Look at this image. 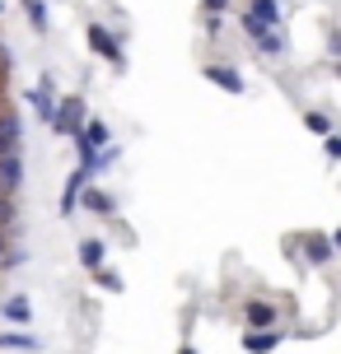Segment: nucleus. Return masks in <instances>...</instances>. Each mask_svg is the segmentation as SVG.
<instances>
[{
  "mask_svg": "<svg viewBox=\"0 0 341 354\" xmlns=\"http://www.w3.org/2000/svg\"><path fill=\"white\" fill-rule=\"evenodd\" d=\"M85 126H89L85 98H80V93H66V98H61V107H56L52 131H56V136H66V140H75V136H85Z\"/></svg>",
  "mask_w": 341,
  "mask_h": 354,
  "instance_id": "nucleus-1",
  "label": "nucleus"
},
{
  "mask_svg": "<svg viewBox=\"0 0 341 354\" xmlns=\"http://www.w3.org/2000/svg\"><path fill=\"white\" fill-rule=\"evenodd\" d=\"M85 37H89V52H94V56H103L108 66H126V52H122V42L112 37V28H103V24H89V28H85Z\"/></svg>",
  "mask_w": 341,
  "mask_h": 354,
  "instance_id": "nucleus-2",
  "label": "nucleus"
},
{
  "mask_svg": "<svg viewBox=\"0 0 341 354\" xmlns=\"http://www.w3.org/2000/svg\"><path fill=\"white\" fill-rule=\"evenodd\" d=\"M243 322H248V331H276L281 313H276V303H267V299H248V308H243Z\"/></svg>",
  "mask_w": 341,
  "mask_h": 354,
  "instance_id": "nucleus-3",
  "label": "nucleus"
},
{
  "mask_svg": "<svg viewBox=\"0 0 341 354\" xmlns=\"http://www.w3.org/2000/svg\"><path fill=\"white\" fill-rule=\"evenodd\" d=\"M19 140H24L19 112L15 107H0V159H5V154H19Z\"/></svg>",
  "mask_w": 341,
  "mask_h": 354,
  "instance_id": "nucleus-4",
  "label": "nucleus"
},
{
  "mask_svg": "<svg viewBox=\"0 0 341 354\" xmlns=\"http://www.w3.org/2000/svg\"><path fill=\"white\" fill-rule=\"evenodd\" d=\"M299 248H304V261L308 266H327L332 257H337V243H332L327 233H304V238H299Z\"/></svg>",
  "mask_w": 341,
  "mask_h": 354,
  "instance_id": "nucleus-5",
  "label": "nucleus"
},
{
  "mask_svg": "<svg viewBox=\"0 0 341 354\" xmlns=\"http://www.w3.org/2000/svg\"><path fill=\"white\" fill-rule=\"evenodd\" d=\"M201 75H206V80H211L216 88H225V93H234V98H238V93L248 88V80H243V75L234 71V66H206Z\"/></svg>",
  "mask_w": 341,
  "mask_h": 354,
  "instance_id": "nucleus-6",
  "label": "nucleus"
},
{
  "mask_svg": "<svg viewBox=\"0 0 341 354\" xmlns=\"http://www.w3.org/2000/svg\"><path fill=\"white\" fill-rule=\"evenodd\" d=\"M89 168H75L71 177H66V192H61V214H75V205H80V196H85V187H89Z\"/></svg>",
  "mask_w": 341,
  "mask_h": 354,
  "instance_id": "nucleus-7",
  "label": "nucleus"
},
{
  "mask_svg": "<svg viewBox=\"0 0 341 354\" xmlns=\"http://www.w3.org/2000/svg\"><path fill=\"white\" fill-rule=\"evenodd\" d=\"M19 187H24V159L5 154L0 159V196H19Z\"/></svg>",
  "mask_w": 341,
  "mask_h": 354,
  "instance_id": "nucleus-8",
  "label": "nucleus"
},
{
  "mask_svg": "<svg viewBox=\"0 0 341 354\" xmlns=\"http://www.w3.org/2000/svg\"><path fill=\"white\" fill-rule=\"evenodd\" d=\"M28 103H33V112L42 117V122H56V107H61V98H52V88H47V84L28 88Z\"/></svg>",
  "mask_w": 341,
  "mask_h": 354,
  "instance_id": "nucleus-9",
  "label": "nucleus"
},
{
  "mask_svg": "<svg viewBox=\"0 0 341 354\" xmlns=\"http://www.w3.org/2000/svg\"><path fill=\"white\" fill-rule=\"evenodd\" d=\"M103 261H108V243L103 238H85L80 243V266L85 270H103Z\"/></svg>",
  "mask_w": 341,
  "mask_h": 354,
  "instance_id": "nucleus-10",
  "label": "nucleus"
},
{
  "mask_svg": "<svg viewBox=\"0 0 341 354\" xmlns=\"http://www.w3.org/2000/svg\"><path fill=\"white\" fill-rule=\"evenodd\" d=\"M281 345V331H243V350L248 354H271Z\"/></svg>",
  "mask_w": 341,
  "mask_h": 354,
  "instance_id": "nucleus-11",
  "label": "nucleus"
},
{
  "mask_svg": "<svg viewBox=\"0 0 341 354\" xmlns=\"http://www.w3.org/2000/svg\"><path fill=\"white\" fill-rule=\"evenodd\" d=\"M0 313L24 326V322H33V303H28V294H15V299H5V308H0Z\"/></svg>",
  "mask_w": 341,
  "mask_h": 354,
  "instance_id": "nucleus-12",
  "label": "nucleus"
},
{
  "mask_svg": "<svg viewBox=\"0 0 341 354\" xmlns=\"http://www.w3.org/2000/svg\"><path fill=\"white\" fill-rule=\"evenodd\" d=\"M19 5H24V15H28V24H33V33H47V24H52L47 0H19Z\"/></svg>",
  "mask_w": 341,
  "mask_h": 354,
  "instance_id": "nucleus-13",
  "label": "nucleus"
},
{
  "mask_svg": "<svg viewBox=\"0 0 341 354\" xmlns=\"http://www.w3.org/2000/svg\"><path fill=\"white\" fill-rule=\"evenodd\" d=\"M248 15H257L262 24H271V28H281V5H276V0H248Z\"/></svg>",
  "mask_w": 341,
  "mask_h": 354,
  "instance_id": "nucleus-14",
  "label": "nucleus"
},
{
  "mask_svg": "<svg viewBox=\"0 0 341 354\" xmlns=\"http://www.w3.org/2000/svg\"><path fill=\"white\" fill-rule=\"evenodd\" d=\"M85 140H89L94 145V149H98V154H103V149H112V131H108V122H89V126H85Z\"/></svg>",
  "mask_w": 341,
  "mask_h": 354,
  "instance_id": "nucleus-15",
  "label": "nucleus"
},
{
  "mask_svg": "<svg viewBox=\"0 0 341 354\" xmlns=\"http://www.w3.org/2000/svg\"><path fill=\"white\" fill-rule=\"evenodd\" d=\"M0 350H37V340L33 336H24V331H0Z\"/></svg>",
  "mask_w": 341,
  "mask_h": 354,
  "instance_id": "nucleus-16",
  "label": "nucleus"
},
{
  "mask_svg": "<svg viewBox=\"0 0 341 354\" xmlns=\"http://www.w3.org/2000/svg\"><path fill=\"white\" fill-rule=\"evenodd\" d=\"M243 33H248V42H262V37L276 33V28H271V24H262L257 15H248V10H243Z\"/></svg>",
  "mask_w": 341,
  "mask_h": 354,
  "instance_id": "nucleus-17",
  "label": "nucleus"
},
{
  "mask_svg": "<svg viewBox=\"0 0 341 354\" xmlns=\"http://www.w3.org/2000/svg\"><path fill=\"white\" fill-rule=\"evenodd\" d=\"M19 224V205H15V196H0V229L10 233Z\"/></svg>",
  "mask_w": 341,
  "mask_h": 354,
  "instance_id": "nucleus-18",
  "label": "nucleus"
},
{
  "mask_svg": "<svg viewBox=\"0 0 341 354\" xmlns=\"http://www.w3.org/2000/svg\"><path fill=\"white\" fill-rule=\"evenodd\" d=\"M304 126L313 131V136H323V140L332 136V122H327V112H304Z\"/></svg>",
  "mask_w": 341,
  "mask_h": 354,
  "instance_id": "nucleus-19",
  "label": "nucleus"
},
{
  "mask_svg": "<svg viewBox=\"0 0 341 354\" xmlns=\"http://www.w3.org/2000/svg\"><path fill=\"white\" fill-rule=\"evenodd\" d=\"M85 205H89L94 214H112V210H117L112 196H103V192H85Z\"/></svg>",
  "mask_w": 341,
  "mask_h": 354,
  "instance_id": "nucleus-20",
  "label": "nucleus"
},
{
  "mask_svg": "<svg viewBox=\"0 0 341 354\" xmlns=\"http://www.w3.org/2000/svg\"><path fill=\"white\" fill-rule=\"evenodd\" d=\"M94 280H98V289H108V294H117V289H122V275H117V270H108V266H103V270H94Z\"/></svg>",
  "mask_w": 341,
  "mask_h": 354,
  "instance_id": "nucleus-21",
  "label": "nucleus"
},
{
  "mask_svg": "<svg viewBox=\"0 0 341 354\" xmlns=\"http://www.w3.org/2000/svg\"><path fill=\"white\" fill-rule=\"evenodd\" d=\"M257 52H267V56H281V52H286V37H281V33H267L262 42H257Z\"/></svg>",
  "mask_w": 341,
  "mask_h": 354,
  "instance_id": "nucleus-22",
  "label": "nucleus"
},
{
  "mask_svg": "<svg viewBox=\"0 0 341 354\" xmlns=\"http://www.w3.org/2000/svg\"><path fill=\"white\" fill-rule=\"evenodd\" d=\"M10 71H15V61H10V52H5V47H0V88L10 84Z\"/></svg>",
  "mask_w": 341,
  "mask_h": 354,
  "instance_id": "nucleus-23",
  "label": "nucleus"
},
{
  "mask_svg": "<svg viewBox=\"0 0 341 354\" xmlns=\"http://www.w3.org/2000/svg\"><path fill=\"white\" fill-rule=\"evenodd\" d=\"M15 266H24V252H15V248H10L5 257H0V270H15Z\"/></svg>",
  "mask_w": 341,
  "mask_h": 354,
  "instance_id": "nucleus-24",
  "label": "nucleus"
},
{
  "mask_svg": "<svg viewBox=\"0 0 341 354\" xmlns=\"http://www.w3.org/2000/svg\"><path fill=\"white\" fill-rule=\"evenodd\" d=\"M323 149H327V159H341V136H337V131L323 140Z\"/></svg>",
  "mask_w": 341,
  "mask_h": 354,
  "instance_id": "nucleus-25",
  "label": "nucleus"
},
{
  "mask_svg": "<svg viewBox=\"0 0 341 354\" xmlns=\"http://www.w3.org/2000/svg\"><path fill=\"white\" fill-rule=\"evenodd\" d=\"M201 5H206V10H211V15H220V10H225V5H229V0H201Z\"/></svg>",
  "mask_w": 341,
  "mask_h": 354,
  "instance_id": "nucleus-26",
  "label": "nucleus"
},
{
  "mask_svg": "<svg viewBox=\"0 0 341 354\" xmlns=\"http://www.w3.org/2000/svg\"><path fill=\"white\" fill-rule=\"evenodd\" d=\"M5 252H10V233L0 229V257H5Z\"/></svg>",
  "mask_w": 341,
  "mask_h": 354,
  "instance_id": "nucleus-27",
  "label": "nucleus"
},
{
  "mask_svg": "<svg viewBox=\"0 0 341 354\" xmlns=\"http://www.w3.org/2000/svg\"><path fill=\"white\" fill-rule=\"evenodd\" d=\"M332 243H337V252H341V229H337V233H332Z\"/></svg>",
  "mask_w": 341,
  "mask_h": 354,
  "instance_id": "nucleus-28",
  "label": "nucleus"
},
{
  "mask_svg": "<svg viewBox=\"0 0 341 354\" xmlns=\"http://www.w3.org/2000/svg\"><path fill=\"white\" fill-rule=\"evenodd\" d=\"M178 354H197V350H192V345H182V350H178Z\"/></svg>",
  "mask_w": 341,
  "mask_h": 354,
  "instance_id": "nucleus-29",
  "label": "nucleus"
},
{
  "mask_svg": "<svg viewBox=\"0 0 341 354\" xmlns=\"http://www.w3.org/2000/svg\"><path fill=\"white\" fill-rule=\"evenodd\" d=\"M0 107H10V103H5V88H0Z\"/></svg>",
  "mask_w": 341,
  "mask_h": 354,
  "instance_id": "nucleus-30",
  "label": "nucleus"
}]
</instances>
